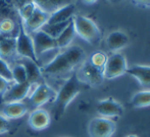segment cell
<instances>
[{
    "label": "cell",
    "instance_id": "obj_1",
    "mask_svg": "<svg viewBox=\"0 0 150 137\" xmlns=\"http://www.w3.org/2000/svg\"><path fill=\"white\" fill-rule=\"evenodd\" d=\"M85 59V52L79 46L67 47L61 53H58L50 62L41 67L43 76L57 77L69 73L75 67L82 64Z\"/></svg>",
    "mask_w": 150,
    "mask_h": 137
},
{
    "label": "cell",
    "instance_id": "obj_2",
    "mask_svg": "<svg viewBox=\"0 0 150 137\" xmlns=\"http://www.w3.org/2000/svg\"><path fill=\"white\" fill-rule=\"evenodd\" d=\"M82 88H83V83L79 80L76 73L71 74L65 80L59 90L56 92V96L54 100V104H55L54 111H55L56 118H59L63 115L69 105L81 92Z\"/></svg>",
    "mask_w": 150,
    "mask_h": 137
},
{
    "label": "cell",
    "instance_id": "obj_3",
    "mask_svg": "<svg viewBox=\"0 0 150 137\" xmlns=\"http://www.w3.org/2000/svg\"><path fill=\"white\" fill-rule=\"evenodd\" d=\"M73 24L76 35L91 45H98L101 41V31L92 20L84 15H74Z\"/></svg>",
    "mask_w": 150,
    "mask_h": 137
},
{
    "label": "cell",
    "instance_id": "obj_4",
    "mask_svg": "<svg viewBox=\"0 0 150 137\" xmlns=\"http://www.w3.org/2000/svg\"><path fill=\"white\" fill-rule=\"evenodd\" d=\"M16 54L22 58L30 59L39 64V61H38L35 55V51H34L32 38L24 29L22 22L18 24V31L16 37Z\"/></svg>",
    "mask_w": 150,
    "mask_h": 137
},
{
    "label": "cell",
    "instance_id": "obj_5",
    "mask_svg": "<svg viewBox=\"0 0 150 137\" xmlns=\"http://www.w3.org/2000/svg\"><path fill=\"white\" fill-rule=\"evenodd\" d=\"M117 130V125L111 119L96 117L88 124V133L90 137H112Z\"/></svg>",
    "mask_w": 150,
    "mask_h": 137
},
{
    "label": "cell",
    "instance_id": "obj_6",
    "mask_svg": "<svg viewBox=\"0 0 150 137\" xmlns=\"http://www.w3.org/2000/svg\"><path fill=\"white\" fill-rule=\"evenodd\" d=\"M127 62L124 55L115 53L107 57V61L103 68V77L107 79H113L124 75L127 72Z\"/></svg>",
    "mask_w": 150,
    "mask_h": 137
},
{
    "label": "cell",
    "instance_id": "obj_7",
    "mask_svg": "<svg viewBox=\"0 0 150 137\" xmlns=\"http://www.w3.org/2000/svg\"><path fill=\"white\" fill-rule=\"evenodd\" d=\"M56 96V92L48 85L47 83H38L35 85L31 94H29V101L32 107L34 108H41L43 105L50 101H54Z\"/></svg>",
    "mask_w": 150,
    "mask_h": 137
},
{
    "label": "cell",
    "instance_id": "obj_8",
    "mask_svg": "<svg viewBox=\"0 0 150 137\" xmlns=\"http://www.w3.org/2000/svg\"><path fill=\"white\" fill-rule=\"evenodd\" d=\"M30 36L32 38V41H33L34 51H35V55L37 57L38 61L43 54L52 51V50L58 49L55 39L48 36L44 31H37L35 33L31 34Z\"/></svg>",
    "mask_w": 150,
    "mask_h": 137
},
{
    "label": "cell",
    "instance_id": "obj_9",
    "mask_svg": "<svg viewBox=\"0 0 150 137\" xmlns=\"http://www.w3.org/2000/svg\"><path fill=\"white\" fill-rule=\"evenodd\" d=\"M76 74H77V77L82 83L88 84V85L91 86L100 85L102 83L103 79H104L102 71L95 68L89 61L84 62Z\"/></svg>",
    "mask_w": 150,
    "mask_h": 137
},
{
    "label": "cell",
    "instance_id": "obj_10",
    "mask_svg": "<svg viewBox=\"0 0 150 137\" xmlns=\"http://www.w3.org/2000/svg\"><path fill=\"white\" fill-rule=\"evenodd\" d=\"M31 89L32 84L29 82H25V83L12 82L9 84L6 92L1 96V100L4 104L23 102V100H25L31 94Z\"/></svg>",
    "mask_w": 150,
    "mask_h": 137
},
{
    "label": "cell",
    "instance_id": "obj_11",
    "mask_svg": "<svg viewBox=\"0 0 150 137\" xmlns=\"http://www.w3.org/2000/svg\"><path fill=\"white\" fill-rule=\"evenodd\" d=\"M49 15L50 13L44 11L41 8L36 7L33 14L31 15V17L28 18L26 22H22L23 27H24V29L26 31L27 34L31 35V34L35 33V31H40L44 24H47Z\"/></svg>",
    "mask_w": 150,
    "mask_h": 137
},
{
    "label": "cell",
    "instance_id": "obj_12",
    "mask_svg": "<svg viewBox=\"0 0 150 137\" xmlns=\"http://www.w3.org/2000/svg\"><path fill=\"white\" fill-rule=\"evenodd\" d=\"M51 116L45 109L37 108L32 111L28 118L29 126L35 131H42L50 126Z\"/></svg>",
    "mask_w": 150,
    "mask_h": 137
},
{
    "label": "cell",
    "instance_id": "obj_13",
    "mask_svg": "<svg viewBox=\"0 0 150 137\" xmlns=\"http://www.w3.org/2000/svg\"><path fill=\"white\" fill-rule=\"evenodd\" d=\"M96 112L97 114L100 115V117L110 119L112 117H120V116H122L124 108L117 101L112 100V99H108V100L100 101L97 104Z\"/></svg>",
    "mask_w": 150,
    "mask_h": 137
},
{
    "label": "cell",
    "instance_id": "obj_14",
    "mask_svg": "<svg viewBox=\"0 0 150 137\" xmlns=\"http://www.w3.org/2000/svg\"><path fill=\"white\" fill-rule=\"evenodd\" d=\"M75 9L76 7L74 4H67V5L61 6L60 8L50 13L49 18L47 20V24H61V22L71 20L75 14Z\"/></svg>",
    "mask_w": 150,
    "mask_h": 137
},
{
    "label": "cell",
    "instance_id": "obj_15",
    "mask_svg": "<svg viewBox=\"0 0 150 137\" xmlns=\"http://www.w3.org/2000/svg\"><path fill=\"white\" fill-rule=\"evenodd\" d=\"M26 69L27 73V81L30 84H38L42 83L41 80L43 79V75L41 72V66L38 63L34 62L30 59L23 58L21 61Z\"/></svg>",
    "mask_w": 150,
    "mask_h": 137
},
{
    "label": "cell",
    "instance_id": "obj_16",
    "mask_svg": "<svg viewBox=\"0 0 150 137\" xmlns=\"http://www.w3.org/2000/svg\"><path fill=\"white\" fill-rule=\"evenodd\" d=\"M130 43V38L122 31H115L107 36L106 44L111 51H119L126 48Z\"/></svg>",
    "mask_w": 150,
    "mask_h": 137
},
{
    "label": "cell",
    "instance_id": "obj_17",
    "mask_svg": "<svg viewBox=\"0 0 150 137\" xmlns=\"http://www.w3.org/2000/svg\"><path fill=\"white\" fill-rule=\"evenodd\" d=\"M28 113V107L23 102L8 103L2 109V115L8 120H14L23 118Z\"/></svg>",
    "mask_w": 150,
    "mask_h": 137
},
{
    "label": "cell",
    "instance_id": "obj_18",
    "mask_svg": "<svg viewBox=\"0 0 150 137\" xmlns=\"http://www.w3.org/2000/svg\"><path fill=\"white\" fill-rule=\"evenodd\" d=\"M126 73L135 77L141 85L150 86V66L134 65V66L127 69Z\"/></svg>",
    "mask_w": 150,
    "mask_h": 137
},
{
    "label": "cell",
    "instance_id": "obj_19",
    "mask_svg": "<svg viewBox=\"0 0 150 137\" xmlns=\"http://www.w3.org/2000/svg\"><path fill=\"white\" fill-rule=\"evenodd\" d=\"M16 55V37L0 36V58L8 60Z\"/></svg>",
    "mask_w": 150,
    "mask_h": 137
},
{
    "label": "cell",
    "instance_id": "obj_20",
    "mask_svg": "<svg viewBox=\"0 0 150 137\" xmlns=\"http://www.w3.org/2000/svg\"><path fill=\"white\" fill-rule=\"evenodd\" d=\"M75 37H76V31H75V27H74V24H73V20H71V24L65 27L62 33L55 39L57 48L58 49L67 48L71 45V42L74 41Z\"/></svg>",
    "mask_w": 150,
    "mask_h": 137
},
{
    "label": "cell",
    "instance_id": "obj_21",
    "mask_svg": "<svg viewBox=\"0 0 150 137\" xmlns=\"http://www.w3.org/2000/svg\"><path fill=\"white\" fill-rule=\"evenodd\" d=\"M18 31V24L13 18H2L0 20V36L4 37H16Z\"/></svg>",
    "mask_w": 150,
    "mask_h": 137
},
{
    "label": "cell",
    "instance_id": "obj_22",
    "mask_svg": "<svg viewBox=\"0 0 150 137\" xmlns=\"http://www.w3.org/2000/svg\"><path fill=\"white\" fill-rule=\"evenodd\" d=\"M131 105L134 108H146L150 106V90H141L133 96Z\"/></svg>",
    "mask_w": 150,
    "mask_h": 137
},
{
    "label": "cell",
    "instance_id": "obj_23",
    "mask_svg": "<svg viewBox=\"0 0 150 137\" xmlns=\"http://www.w3.org/2000/svg\"><path fill=\"white\" fill-rule=\"evenodd\" d=\"M71 20H73V18L69 20H67V22H61V24H46L41 27L40 31H44V33L47 34L48 36H50V37L53 38V39H56V38H57L58 36L62 33L63 29L71 24Z\"/></svg>",
    "mask_w": 150,
    "mask_h": 137
},
{
    "label": "cell",
    "instance_id": "obj_24",
    "mask_svg": "<svg viewBox=\"0 0 150 137\" xmlns=\"http://www.w3.org/2000/svg\"><path fill=\"white\" fill-rule=\"evenodd\" d=\"M11 68V74L12 78H13V82L16 83H25L27 81V73L26 69H25L24 65L21 62L16 63L12 66H10Z\"/></svg>",
    "mask_w": 150,
    "mask_h": 137
},
{
    "label": "cell",
    "instance_id": "obj_25",
    "mask_svg": "<svg viewBox=\"0 0 150 137\" xmlns=\"http://www.w3.org/2000/svg\"><path fill=\"white\" fill-rule=\"evenodd\" d=\"M106 61H107L106 54L103 53V52H96V53L91 55L89 62L95 68L99 69L100 71H103V68H104Z\"/></svg>",
    "mask_w": 150,
    "mask_h": 137
},
{
    "label": "cell",
    "instance_id": "obj_26",
    "mask_svg": "<svg viewBox=\"0 0 150 137\" xmlns=\"http://www.w3.org/2000/svg\"><path fill=\"white\" fill-rule=\"evenodd\" d=\"M36 8V5L33 2H29V3L24 4L23 6H21L20 8L16 9L18 11V15L21 18V22H26L28 18L31 17V15L33 14L34 10Z\"/></svg>",
    "mask_w": 150,
    "mask_h": 137
},
{
    "label": "cell",
    "instance_id": "obj_27",
    "mask_svg": "<svg viewBox=\"0 0 150 137\" xmlns=\"http://www.w3.org/2000/svg\"><path fill=\"white\" fill-rule=\"evenodd\" d=\"M0 77H2V78L5 79L6 81L10 82V83L13 82L10 65L7 63V61L3 60V59H1V58H0Z\"/></svg>",
    "mask_w": 150,
    "mask_h": 137
},
{
    "label": "cell",
    "instance_id": "obj_28",
    "mask_svg": "<svg viewBox=\"0 0 150 137\" xmlns=\"http://www.w3.org/2000/svg\"><path fill=\"white\" fill-rule=\"evenodd\" d=\"M10 128V122L7 118L0 114V134H5L8 132Z\"/></svg>",
    "mask_w": 150,
    "mask_h": 137
},
{
    "label": "cell",
    "instance_id": "obj_29",
    "mask_svg": "<svg viewBox=\"0 0 150 137\" xmlns=\"http://www.w3.org/2000/svg\"><path fill=\"white\" fill-rule=\"evenodd\" d=\"M32 2L35 4L36 7L41 8L44 11L48 12V13H51V9H50L48 0H32Z\"/></svg>",
    "mask_w": 150,
    "mask_h": 137
},
{
    "label": "cell",
    "instance_id": "obj_30",
    "mask_svg": "<svg viewBox=\"0 0 150 137\" xmlns=\"http://www.w3.org/2000/svg\"><path fill=\"white\" fill-rule=\"evenodd\" d=\"M62 1L63 0H48V3H49L50 9H51V13L53 11H55L56 9L60 8L62 5Z\"/></svg>",
    "mask_w": 150,
    "mask_h": 137
},
{
    "label": "cell",
    "instance_id": "obj_31",
    "mask_svg": "<svg viewBox=\"0 0 150 137\" xmlns=\"http://www.w3.org/2000/svg\"><path fill=\"white\" fill-rule=\"evenodd\" d=\"M9 84H10V82L6 81L5 79H3L2 77H0V96H1L2 94L6 92V89L8 88Z\"/></svg>",
    "mask_w": 150,
    "mask_h": 137
},
{
    "label": "cell",
    "instance_id": "obj_32",
    "mask_svg": "<svg viewBox=\"0 0 150 137\" xmlns=\"http://www.w3.org/2000/svg\"><path fill=\"white\" fill-rule=\"evenodd\" d=\"M11 2L14 7H16V9H18V8H20L21 6H23L24 4L32 2V0H11Z\"/></svg>",
    "mask_w": 150,
    "mask_h": 137
},
{
    "label": "cell",
    "instance_id": "obj_33",
    "mask_svg": "<svg viewBox=\"0 0 150 137\" xmlns=\"http://www.w3.org/2000/svg\"><path fill=\"white\" fill-rule=\"evenodd\" d=\"M134 1L141 6H145V7H149L150 6V0H134Z\"/></svg>",
    "mask_w": 150,
    "mask_h": 137
},
{
    "label": "cell",
    "instance_id": "obj_34",
    "mask_svg": "<svg viewBox=\"0 0 150 137\" xmlns=\"http://www.w3.org/2000/svg\"><path fill=\"white\" fill-rule=\"evenodd\" d=\"M83 1H84V3H86V4H94L97 0H83Z\"/></svg>",
    "mask_w": 150,
    "mask_h": 137
},
{
    "label": "cell",
    "instance_id": "obj_35",
    "mask_svg": "<svg viewBox=\"0 0 150 137\" xmlns=\"http://www.w3.org/2000/svg\"><path fill=\"white\" fill-rule=\"evenodd\" d=\"M126 137H139V136L135 135V134H131V135H128V136H126Z\"/></svg>",
    "mask_w": 150,
    "mask_h": 137
},
{
    "label": "cell",
    "instance_id": "obj_36",
    "mask_svg": "<svg viewBox=\"0 0 150 137\" xmlns=\"http://www.w3.org/2000/svg\"><path fill=\"white\" fill-rule=\"evenodd\" d=\"M111 1H115V0H111Z\"/></svg>",
    "mask_w": 150,
    "mask_h": 137
}]
</instances>
